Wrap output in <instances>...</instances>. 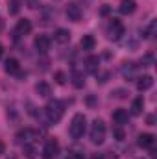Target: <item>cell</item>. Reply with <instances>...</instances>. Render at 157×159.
<instances>
[{"label":"cell","mask_w":157,"mask_h":159,"mask_svg":"<svg viewBox=\"0 0 157 159\" xmlns=\"http://www.w3.org/2000/svg\"><path fill=\"white\" fill-rule=\"evenodd\" d=\"M44 113H46V119L50 124H57L59 120L63 119V113H65V104L61 100H50L44 107Z\"/></svg>","instance_id":"6da1fadb"},{"label":"cell","mask_w":157,"mask_h":159,"mask_svg":"<svg viewBox=\"0 0 157 159\" xmlns=\"http://www.w3.org/2000/svg\"><path fill=\"white\" fill-rule=\"evenodd\" d=\"M105 124L104 120L96 119L92 124H91V131H89V137H91V143L92 144H102L105 141Z\"/></svg>","instance_id":"7a4b0ae2"},{"label":"cell","mask_w":157,"mask_h":159,"mask_svg":"<svg viewBox=\"0 0 157 159\" xmlns=\"http://www.w3.org/2000/svg\"><path fill=\"white\" fill-rule=\"evenodd\" d=\"M85 128H87V119L83 113H76L72 117V122H70V137L72 139H81L83 133H85Z\"/></svg>","instance_id":"3957f363"},{"label":"cell","mask_w":157,"mask_h":159,"mask_svg":"<svg viewBox=\"0 0 157 159\" xmlns=\"http://www.w3.org/2000/svg\"><path fill=\"white\" fill-rule=\"evenodd\" d=\"M124 32H126V28H124V24L118 19H111L109 24H107V30H105L109 41H120V37L124 35Z\"/></svg>","instance_id":"277c9868"},{"label":"cell","mask_w":157,"mask_h":159,"mask_svg":"<svg viewBox=\"0 0 157 159\" xmlns=\"http://www.w3.org/2000/svg\"><path fill=\"white\" fill-rule=\"evenodd\" d=\"M57 154H59V143L56 139H48L44 143V148H43V157L54 159V157H57Z\"/></svg>","instance_id":"5b68a950"},{"label":"cell","mask_w":157,"mask_h":159,"mask_svg":"<svg viewBox=\"0 0 157 159\" xmlns=\"http://www.w3.org/2000/svg\"><path fill=\"white\" fill-rule=\"evenodd\" d=\"M32 32V20L30 19H20L15 26V35H26Z\"/></svg>","instance_id":"8992f818"},{"label":"cell","mask_w":157,"mask_h":159,"mask_svg":"<svg viewBox=\"0 0 157 159\" xmlns=\"http://www.w3.org/2000/svg\"><path fill=\"white\" fill-rule=\"evenodd\" d=\"M34 46L37 48V52L41 54H46L48 50H50V39L46 37V35H37L35 41H34Z\"/></svg>","instance_id":"52a82bcc"},{"label":"cell","mask_w":157,"mask_h":159,"mask_svg":"<svg viewBox=\"0 0 157 159\" xmlns=\"http://www.w3.org/2000/svg\"><path fill=\"white\" fill-rule=\"evenodd\" d=\"M65 13H67V19L72 20V22H79V19H81V9H79V6H76V4H69Z\"/></svg>","instance_id":"ba28073f"},{"label":"cell","mask_w":157,"mask_h":159,"mask_svg":"<svg viewBox=\"0 0 157 159\" xmlns=\"http://www.w3.org/2000/svg\"><path fill=\"white\" fill-rule=\"evenodd\" d=\"M83 65H85V70H87V72L94 74V72H98V69H100V59H98L96 56H89V57L83 61Z\"/></svg>","instance_id":"9c48e42d"},{"label":"cell","mask_w":157,"mask_h":159,"mask_svg":"<svg viewBox=\"0 0 157 159\" xmlns=\"http://www.w3.org/2000/svg\"><path fill=\"white\" fill-rule=\"evenodd\" d=\"M154 87V78L150 76V74H144V76H141V78H137V89L142 93V91H148V89H152Z\"/></svg>","instance_id":"30bf717a"},{"label":"cell","mask_w":157,"mask_h":159,"mask_svg":"<svg viewBox=\"0 0 157 159\" xmlns=\"http://www.w3.org/2000/svg\"><path fill=\"white\" fill-rule=\"evenodd\" d=\"M154 143H155V135H152V133H141L139 141H137V144L141 148H152Z\"/></svg>","instance_id":"8fae6325"},{"label":"cell","mask_w":157,"mask_h":159,"mask_svg":"<svg viewBox=\"0 0 157 159\" xmlns=\"http://www.w3.org/2000/svg\"><path fill=\"white\" fill-rule=\"evenodd\" d=\"M135 9H137V2L135 0H122L120 6H118V11L122 15H131Z\"/></svg>","instance_id":"7c38bea8"},{"label":"cell","mask_w":157,"mask_h":159,"mask_svg":"<svg viewBox=\"0 0 157 159\" xmlns=\"http://www.w3.org/2000/svg\"><path fill=\"white\" fill-rule=\"evenodd\" d=\"M113 120L117 122L118 126H124V124H128V120H129V113H128V109H115L113 111Z\"/></svg>","instance_id":"4fadbf2b"},{"label":"cell","mask_w":157,"mask_h":159,"mask_svg":"<svg viewBox=\"0 0 157 159\" xmlns=\"http://www.w3.org/2000/svg\"><path fill=\"white\" fill-rule=\"evenodd\" d=\"M54 41H56V43H59V44H67V43L70 41V32H69V30H65V28L56 30V34H54Z\"/></svg>","instance_id":"5bb4252c"},{"label":"cell","mask_w":157,"mask_h":159,"mask_svg":"<svg viewBox=\"0 0 157 159\" xmlns=\"http://www.w3.org/2000/svg\"><path fill=\"white\" fill-rule=\"evenodd\" d=\"M35 93L43 96V98H48L50 94H52V89H50V85L46 83V81H39L37 85H35Z\"/></svg>","instance_id":"9a60e30c"},{"label":"cell","mask_w":157,"mask_h":159,"mask_svg":"<svg viewBox=\"0 0 157 159\" xmlns=\"http://www.w3.org/2000/svg\"><path fill=\"white\" fill-rule=\"evenodd\" d=\"M4 69H6V72H7V74H17V72H19V69H20V65H19V61H17L15 57H9V59L6 61Z\"/></svg>","instance_id":"2e32d148"},{"label":"cell","mask_w":157,"mask_h":159,"mask_svg":"<svg viewBox=\"0 0 157 159\" xmlns=\"http://www.w3.org/2000/svg\"><path fill=\"white\" fill-rule=\"evenodd\" d=\"M142 109H144V98L142 96H137L131 102V115H141Z\"/></svg>","instance_id":"e0dca14e"},{"label":"cell","mask_w":157,"mask_h":159,"mask_svg":"<svg viewBox=\"0 0 157 159\" xmlns=\"http://www.w3.org/2000/svg\"><path fill=\"white\" fill-rule=\"evenodd\" d=\"M79 44H81L83 50H92V48L96 46V39H94L92 35H83L81 41H79Z\"/></svg>","instance_id":"ac0fdd59"},{"label":"cell","mask_w":157,"mask_h":159,"mask_svg":"<svg viewBox=\"0 0 157 159\" xmlns=\"http://www.w3.org/2000/svg\"><path fill=\"white\" fill-rule=\"evenodd\" d=\"M122 74H124V78L128 80V78H131L133 74H135V65L133 63H122Z\"/></svg>","instance_id":"d6986e66"},{"label":"cell","mask_w":157,"mask_h":159,"mask_svg":"<svg viewBox=\"0 0 157 159\" xmlns=\"http://www.w3.org/2000/svg\"><path fill=\"white\" fill-rule=\"evenodd\" d=\"M22 152H24L26 159H35V154H37V152H35V148H34L32 144H28V143H26V144H22Z\"/></svg>","instance_id":"ffe728a7"},{"label":"cell","mask_w":157,"mask_h":159,"mask_svg":"<svg viewBox=\"0 0 157 159\" xmlns=\"http://www.w3.org/2000/svg\"><path fill=\"white\" fill-rule=\"evenodd\" d=\"M30 135H32V129H22V131H19V133H17V143L26 144V141H28Z\"/></svg>","instance_id":"44dd1931"},{"label":"cell","mask_w":157,"mask_h":159,"mask_svg":"<svg viewBox=\"0 0 157 159\" xmlns=\"http://www.w3.org/2000/svg\"><path fill=\"white\" fill-rule=\"evenodd\" d=\"M154 30H155V20H152V22H150V26L142 30V37H144V39H150V37L154 35Z\"/></svg>","instance_id":"7402d4cb"},{"label":"cell","mask_w":157,"mask_h":159,"mask_svg":"<svg viewBox=\"0 0 157 159\" xmlns=\"http://www.w3.org/2000/svg\"><path fill=\"white\" fill-rule=\"evenodd\" d=\"M113 135H115V139H117V141H124V137H126V133H124V129H122L120 126L113 129Z\"/></svg>","instance_id":"603a6c76"},{"label":"cell","mask_w":157,"mask_h":159,"mask_svg":"<svg viewBox=\"0 0 157 159\" xmlns=\"http://www.w3.org/2000/svg\"><path fill=\"white\" fill-rule=\"evenodd\" d=\"M54 78H56V81H57L59 85H65V81H67L65 72H61V70H59V72H56V74H54Z\"/></svg>","instance_id":"cb8c5ba5"},{"label":"cell","mask_w":157,"mask_h":159,"mask_svg":"<svg viewBox=\"0 0 157 159\" xmlns=\"http://www.w3.org/2000/svg\"><path fill=\"white\" fill-rule=\"evenodd\" d=\"M83 83H85V80L81 78V74H74V87H83Z\"/></svg>","instance_id":"d4e9b609"},{"label":"cell","mask_w":157,"mask_h":159,"mask_svg":"<svg viewBox=\"0 0 157 159\" xmlns=\"http://www.w3.org/2000/svg\"><path fill=\"white\" fill-rule=\"evenodd\" d=\"M9 13H11V15H17V13H19V4H17L15 0L9 2Z\"/></svg>","instance_id":"484cf974"},{"label":"cell","mask_w":157,"mask_h":159,"mask_svg":"<svg viewBox=\"0 0 157 159\" xmlns=\"http://www.w3.org/2000/svg\"><path fill=\"white\" fill-rule=\"evenodd\" d=\"M100 13H102V15H104V17H107V15H109V13H111V7H109V6H104V7H102V9H100Z\"/></svg>","instance_id":"4316f807"},{"label":"cell","mask_w":157,"mask_h":159,"mask_svg":"<svg viewBox=\"0 0 157 159\" xmlns=\"http://www.w3.org/2000/svg\"><path fill=\"white\" fill-rule=\"evenodd\" d=\"M115 96H117V98H124V96H126V91H124V89H117V91H115Z\"/></svg>","instance_id":"83f0119b"},{"label":"cell","mask_w":157,"mask_h":159,"mask_svg":"<svg viewBox=\"0 0 157 159\" xmlns=\"http://www.w3.org/2000/svg\"><path fill=\"white\" fill-rule=\"evenodd\" d=\"M146 122H148V126H154V124H155V117H154V115H148V117H146Z\"/></svg>","instance_id":"f1b7e54d"},{"label":"cell","mask_w":157,"mask_h":159,"mask_svg":"<svg viewBox=\"0 0 157 159\" xmlns=\"http://www.w3.org/2000/svg\"><path fill=\"white\" fill-rule=\"evenodd\" d=\"M107 78H109V74H107V72H104V74L100 76V80H98V81H100V83H105V81H107Z\"/></svg>","instance_id":"f546056e"},{"label":"cell","mask_w":157,"mask_h":159,"mask_svg":"<svg viewBox=\"0 0 157 159\" xmlns=\"http://www.w3.org/2000/svg\"><path fill=\"white\" fill-rule=\"evenodd\" d=\"M87 104L92 107V106H94V98H92V96H89V98H87Z\"/></svg>","instance_id":"4dcf8cb0"},{"label":"cell","mask_w":157,"mask_h":159,"mask_svg":"<svg viewBox=\"0 0 157 159\" xmlns=\"http://www.w3.org/2000/svg\"><path fill=\"white\" fill-rule=\"evenodd\" d=\"M91 159H105V157H104L102 154H94V156H92V157H91Z\"/></svg>","instance_id":"1f68e13d"},{"label":"cell","mask_w":157,"mask_h":159,"mask_svg":"<svg viewBox=\"0 0 157 159\" xmlns=\"http://www.w3.org/2000/svg\"><path fill=\"white\" fill-rule=\"evenodd\" d=\"M4 154V143H0V156Z\"/></svg>","instance_id":"d6a6232c"},{"label":"cell","mask_w":157,"mask_h":159,"mask_svg":"<svg viewBox=\"0 0 157 159\" xmlns=\"http://www.w3.org/2000/svg\"><path fill=\"white\" fill-rule=\"evenodd\" d=\"M2 54H4V46L0 44V57H2Z\"/></svg>","instance_id":"836d02e7"},{"label":"cell","mask_w":157,"mask_h":159,"mask_svg":"<svg viewBox=\"0 0 157 159\" xmlns=\"http://www.w3.org/2000/svg\"><path fill=\"white\" fill-rule=\"evenodd\" d=\"M9 159H17V157H9Z\"/></svg>","instance_id":"e575fe53"},{"label":"cell","mask_w":157,"mask_h":159,"mask_svg":"<svg viewBox=\"0 0 157 159\" xmlns=\"http://www.w3.org/2000/svg\"><path fill=\"white\" fill-rule=\"evenodd\" d=\"M139 159H142V157H139Z\"/></svg>","instance_id":"d590c367"}]
</instances>
